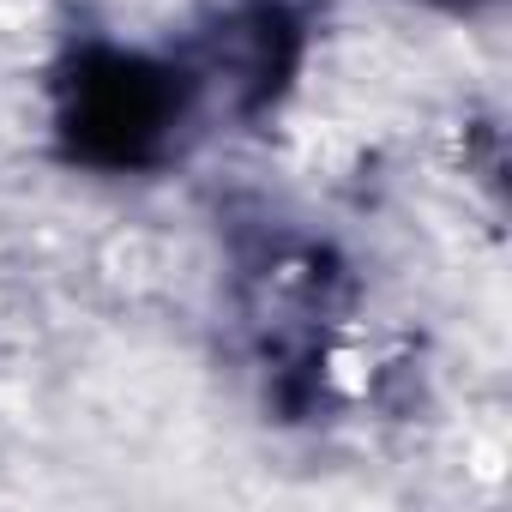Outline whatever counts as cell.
Returning <instances> with one entry per match:
<instances>
[{
  "label": "cell",
  "instance_id": "cell-1",
  "mask_svg": "<svg viewBox=\"0 0 512 512\" xmlns=\"http://www.w3.org/2000/svg\"><path fill=\"white\" fill-rule=\"evenodd\" d=\"M49 151L103 181L175 169L211 121L205 85L169 43H121L109 31L73 37L43 79Z\"/></svg>",
  "mask_w": 512,
  "mask_h": 512
},
{
  "label": "cell",
  "instance_id": "cell-2",
  "mask_svg": "<svg viewBox=\"0 0 512 512\" xmlns=\"http://www.w3.org/2000/svg\"><path fill=\"white\" fill-rule=\"evenodd\" d=\"M175 49L199 73L211 115L253 127V121H272L296 97L314 49V25L302 13V0H211L193 37Z\"/></svg>",
  "mask_w": 512,
  "mask_h": 512
},
{
  "label": "cell",
  "instance_id": "cell-3",
  "mask_svg": "<svg viewBox=\"0 0 512 512\" xmlns=\"http://www.w3.org/2000/svg\"><path fill=\"white\" fill-rule=\"evenodd\" d=\"M422 7H446V13H476V7H488V0H422Z\"/></svg>",
  "mask_w": 512,
  "mask_h": 512
}]
</instances>
